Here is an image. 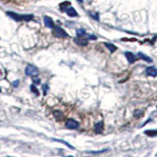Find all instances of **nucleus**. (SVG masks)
Returning <instances> with one entry per match:
<instances>
[{
  "mask_svg": "<svg viewBox=\"0 0 157 157\" xmlns=\"http://www.w3.org/2000/svg\"><path fill=\"white\" fill-rule=\"evenodd\" d=\"M0 92H1V89H0Z\"/></svg>",
  "mask_w": 157,
  "mask_h": 157,
  "instance_id": "obj_26",
  "label": "nucleus"
},
{
  "mask_svg": "<svg viewBox=\"0 0 157 157\" xmlns=\"http://www.w3.org/2000/svg\"><path fill=\"white\" fill-rule=\"evenodd\" d=\"M46 90H47V85L44 84V85H43V93H44V95L46 94Z\"/></svg>",
  "mask_w": 157,
  "mask_h": 157,
  "instance_id": "obj_22",
  "label": "nucleus"
},
{
  "mask_svg": "<svg viewBox=\"0 0 157 157\" xmlns=\"http://www.w3.org/2000/svg\"><path fill=\"white\" fill-rule=\"evenodd\" d=\"M145 73L147 76H150V77H156L157 76V68L151 66V67H147L145 69Z\"/></svg>",
  "mask_w": 157,
  "mask_h": 157,
  "instance_id": "obj_6",
  "label": "nucleus"
},
{
  "mask_svg": "<svg viewBox=\"0 0 157 157\" xmlns=\"http://www.w3.org/2000/svg\"><path fill=\"white\" fill-rule=\"evenodd\" d=\"M44 24H45V26L47 27H49V28H53V27H55L53 20H52L51 18H49V17H44Z\"/></svg>",
  "mask_w": 157,
  "mask_h": 157,
  "instance_id": "obj_8",
  "label": "nucleus"
},
{
  "mask_svg": "<svg viewBox=\"0 0 157 157\" xmlns=\"http://www.w3.org/2000/svg\"><path fill=\"white\" fill-rule=\"evenodd\" d=\"M108 149H103V150H100V151H89L88 153H90V154H98V153H102V152H105V151H107Z\"/></svg>",
  "mask_w": 157,
  "mask_h": 157,
  "instance_id": "obj_19",
  "label": "nucleus"
},
{
  "mask_svg": "<svg viewBox=\"0 0 157 157\" xmlns=\"http://www.w3.org/2000/svg\"><path fill=\"white\" fill-rule=\"evenodd\" d=\"M138 58H141L142 60H144V61H147L149 62V63H151L152 62V59H151L150 57H148V56H146L145 54H144V53H141V52H138Z\"/></svg>",
  "mask_w": 157,
  "mask_h": 157,
  "instance_id": "obj_11",
  "label": "nucleus"
},
{
  "mask_svg": "<svg viewBox=\"0 0 157 157\" xmlns=\"http://www.w3.org/2000/svg\"><path fill=\"white\" fill-rule=\"evenodd\" d=\"M66 13L68 14L70 17H78V12L76 11L73 7H69L66 9Z\"/></svg>",
  "mask_w": 157,
  "mask_h": 157,
  "instance_id": "obj_10",
  "label": "nucleus"
},
{
  "mask_svg": "<svg viewBox=\"0 0 157 157\" xmlns=\"http://www.w3.org/2000/svg\"><path fill=\"white\" fill-rule=\"evenodd\" d=\"M25 73H26V75L30 76V77H37L38 74H39V71H38V69L36 68L35 66L34 65H27V67H26V70H25Z\"/></svg>",
  "mask_w": 157,
  "mask_h": 157,
  "instance_id": "obj_2",
  "label": "nucleus"
},
{
  "mask_svg": "<svg viewBox=\"0 0 157 157\" xmlns=\"http://www.w3.org/2000/svg\"><path fill=\"white\" fill-rule=\"evenodd\" d=\"M90 14V16L92 17V18H94L95 20H99V17H98V14H92V13H89Z\"/></svg>",
  "mask_w": 157,
  "mask_h": 157,
  "instance_id": "obj_21",
  "label": "nucleus"
},
{
  "mask_svg": "<svg viewBox=\"0 0 157 157\" xmlns=\"http://www.w3.org/2000/svg\"><path fill=\"white\" fill-rule=\"evenodd\" d=\"M53 34H54L56 37H68V34L60 27H53Z\"/></svg>",
  "mask_w": 157,
  "mask_h": 157,
  "instance_id": "obj_3",
  "label": "nucleus"
},
{
  "mask_svg": "<svg viewBox=\"0 0 157 157\" xmlns=\"http://www.w3.org/2000/svg\"><path fill=\"white\" fill-rule=\"evenodd\" d=\"M104 45L109 49V51L111 52V53H113L114 51H116L117 50V47L114 45V44H112V43H107V42H105V43H104Z\"/></svg>",
  "mask_w": 157,
  "mask_h": 157,
  "instance_id": "obj_12",
  "label": "nucleus"
},
{
  "mask_svg": "<svg viewBox=\"0 0 157 157\" xmlns=\"http://www.w3.org/2000/svg\"><path fill=\"white\" fill-rule=\"evenodd\" d=\"M142 114H144V112H138V111H135V113H134V115H135V116L137 117V116H141V115H142Z\"/></svg>",
  "mask_w": 157,
  "mask_h": 157,
  "instance_id": "obj_20",
  "label": "nucleus"
},
{
  "mask_svg": "<svg viewBox=\"0 0 157 157\" xmlns=\"http://www.w3.org/2000/svg\"><path fill=\"white\" fill-rule=\"evenodd\" d=\"M126 55V57H127V59H128V61L130 64H133V63H135V62L137 61V59H138V57L136 56V55L134 54V53H132V52H126L125 53Z\"/></svg>",
  "mask_w": 157,
  "mask_h": 157,
  "instance_id": "obj_5",
  "label": "nucleus"
},
{
  "mask_svg": "<svg viewBox=\"0 0 157 157\" xmlns=\"http://www.w3.org/2000/svg\"><path fill=\"white\" fill-rule=\"evenodd\" d=\"M34 83H39V82H40V81L38 80V78H36V77H34Z\"/></svg>",
  "mask_w": 157,
  "mask_h": 157,
  "instance_id": "obj_23",
  "label": "nucleus"
},
{
  "mask_svg": "<svg viewBox=\"0 0 157 157\" xmlns=\"http://www.w3.org/2000/svg\"><path fill=\"white\" fill-rule=\"evenodd\" d=\"M53 140H55V141H58V142H61V144H64L65 145H67L68 147H70V148H72V149H74V146H72L71 144H69L68 142H66V141H64V140H62V139H57V138H52Z\"/></svg>",
  "mask_w": 157,
  "mask_h": 157,
  "instance_id": "obj_15",
  "label": "nucleus"
},
{
  "mask_svg": "<svg viewBox=\"0 0 157 157\" xmlns=\"http://www.w3.org/2000/svg\"><path fill=\"white\" fill-rule=\"evenodd\" d=\"M144 134L148 137H157V130H146Z\"/></svg>",
  "mask_w": 157,
  "mask_h": 157,
  "instance_id": "obj_13",
  "label": "nucleus"
},
{
  "mask_svg": "<svg viewBox=\"0 0 157 157\" xmlns=\"http://www.w3.org/2000/svg\"><path fill=\"white\" fill-rule=\"evenodd\" d=\"M75 42L80 46H87L89 43V40L87 38H82V36H81V37L78 36L77 38H75Z\"/></svg>",
  "mask_w": 157,
  "mask_h": 157,
  "instance_id": "obj_7",
  "label": "nucleus"
},
{
  "mask_svg": "<svg viewBox=\"0 0 157 157\" xmlns=\"http://www.w3.org/2000/svg\"><path fill=\"white\" fill-rule=\"evenodd\" d=\"M7 15L15 21H27V22H28V21L34 19L33 15H20V14L14 13V12H7Z\"/></svg>",
  "mask_w": 157,
  "mask_h": 157,
  "instance_id": "obj_1",
  "label": "nucleus"
},
{
  "mask_svg": "<svg viewBox=\"0 0 157 157\" xmlns=\"http://www.w3.org/2000/svg\"><path fill=\"white\" fill-rule=\"evenodd\" d=\"M68 5H70V2H68V1H66V2H63V3H61V4H60L61 11H63V10H64V7L68 6Z\"/></svg>",
  "mask_w": 157,
  "mask_h": 157,
  "instance_id": "obj_18",
  "label": "nucleus"
},
{
  "mask_svg": "<svg viewBox=\"0 0 157 157\" xmlns=\"http://www.w3.org/2000/svg\"><path fill=\"white\" fill-rule=\"evenodd\" d=\"M84 34H85V32H84V30H82V28H79V30L77 31V36H79V37L83 36Z\"/></svg>",
  "mask_w": 157,
  "mask_h": 157,
  "instance_id": "obj_16",
  "label": "nucleus"
},
{
  "mask_svg": "<svg viewBox=\"0 0 157 157\" xmlns=\"http://www.w3.org/2000/svg\"><path fill=\"white\" fill-rule=\"evenodd\" d=\"M78 1H79V2H82V1H83V0H78Z\"/></svg>",
  "mask_w": 157,
  "mask_h": 157,
  "instance_id": "obj_25",
  "label": "nucleus"
},
{
  "mask_svg": "<svg viewBox=\"0 0 157 157\" xmlns=\"http://www.w3.org/2000/svg\"><path fill=\"white\" fill-rule=\"evenodd\" d=\"M53 115L56 119H58V120H61L62 118H63V113H62L61 111H59V110H56L53 112Z\"/></svg>",
  "mask_w": 157,
  "mask_h": 157,
  "instance_id": "obj_14",
  "label": "nucleus"
},
{
  "mask_svg": "<svg viewBox=\"0 0 157 157\" xmlns=\"http://www.w3.org/2000/svg\"><path fill=\"white\" fill-rule=\"evenodd\" d=\"M31 89H32V91H33V92H34V93H35L36 95H38V94H39V91H38V90L36 89V87H35L34 84L31 85Z\"/></svg>",
  "mask_w": 157,
  "mask_h": 157,
  "instance_id": "obj_17",
  "label": "nucleus"
},
{
  "mask_svg": "<svg viewBox=\"0 0 157 157\" xmlns=\"http://www.w3.org/2000/svg\"><path fill=\"white\" fill-rule=\"evenodd\" d=\"M104 130V124L103 122H99L94 126V132L96 134H101Z\"/></svg>",
  "mask_w": 157,
  "mask_h": 157,
  "instance_id": "obj_9",
  "label": "nucleus"
},
{
  "mask_svg": "<svg viewBox=\"0 0 157 157\" xmlns=\"http://www.w3.org/2000/svg\"><path fill=\"white\" fill-rule=\"evenodd\" d=\"M79 126H80L79 122H77V121L74 120V119H68V120L66 121V127H67L68 129L76 130V129L79 128Z\"/></svg>",
  "mask_w": 157,
  "mask_h": 157,
  "instance_id": "obj_4",
  "label": "nucleus"
},
{
  "mask_svg": "<svg viewBox=\"0 0 157 157\" xmlns=\"http://www.w3.org/2000/svg\"><path fill=\"white\" fill-rule=\"evenodd\" d=\"M18 85H19V81H15V82H13V87L17 88Z\"/></svg>",
  "mask_w": 157,
  "mask_h": 157,
  "instance_id": "obj_24",
  "label": "nucleus"
}]
</instances>
